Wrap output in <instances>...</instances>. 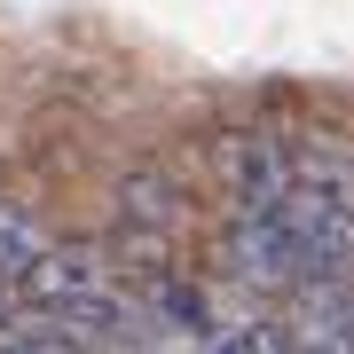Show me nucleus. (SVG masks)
Segmentation results:
<instances>
[{"label": "nucleus", "mask_w": 354, "mask_h": 354, "mask_svg": "<svg viewBox=\"0 0 354 354\" xmlns=\"http://www.w3.org/2000/svg\"><path fill=\"white\" fill-rule=\"evenodd\" d=\"M174 158H181V174L197 181V197L221 221H283L291 165H283V142H276V118L260 102L252 111H228V118H205Z\"/></svg>", "instance_id": "nucleus-1"}, {"label": "nucleus", "mask_w": 354, "mask_h": 354, "mask_svg": "<svg viewBox=\"0 0 354 354\" xmlns=\"http://www.w3.org/2000/svg\"><path fill=\"white\" fill-rule=\"evenodd\" d=\"M102 228L165 236V244L189 252V236L205 228V197H197V181L181 174L174 150H134V158L111 174V221H102Z\"/></svg>", "instance_id": "nucleus-2"}, {"label": "nucleus", "mask_w": 354, "mask_h": 354, "mask_svg": "<svg viewBox=\"0 0 354 354\" xmlns=\"http://www.w3.org/2000/svg\"><path fill=\"white\" fill-rule=\"evenodd\" d=\"M205 276L260 299V307H283L291 283H299V244H291L283 221H221L213 213V228H205Z\"/></svg>", "instance_id": "nucleus-3"}, {"label": "nucleus", "mask_w": 354, "mask_h": 354, "mask_svg": "<svg viewBox=\"0 0 354 354\" xmlns=\"http://www.w3.org/2000/svg\"><path fill=\"white\" fill-rule=\"evenodd\" d=\"M102 283H111V276H102V244L95 236H48L8 276V299H16V315H64V307H79Z\"/></svg>", "instance_id": "nucleus-4"}, {"label": "nucleus", "mask_w": 354, "mask_h": 354, "mask_svg": "<svg viewBox=\"0 0 354 354\" xmlns=\"http://www.w3.org/2000/svg\"><path fill=\"white\" fill-rule=\"evenodd\" d=\"M39 244H48L39 213H32V205H8V197H0V283H8L16 268H24V260L39 252Z\"/></svg>", "instance_id": "nucleus-5"}, {"label": "nucleus", "mask_w": 354, "mask_h": 354, "mask_svg": "<svg viewBox=\"0 0 354 354\" xmlns=\"http://www.w3.org/2000/svg\"><path fill=\"white\" fill-rule=\"evenodd\" d=\"M0 354H71V346L55 339V323H39V315H16L8 330H0Z\"/></svg>", "instance_id": "nucleus-6"}]
</instances>
